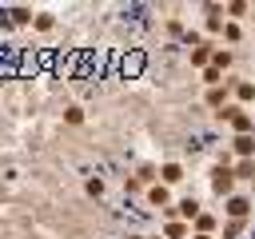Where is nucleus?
Instances as JSON below:
<instances>
[{"mask_svg": "<svg viewBox=\"0 0 255 239\" xmlns=\"http://www.w3.org/2000/svg\"><path fill=\"white\" fill-rule=\"evenodd\" d=\"M235 151H239V155L247 159V155L255 151V135H235Z\"/></svg>", "mask_w": 255, "mask_h": 239, "instance_id": "nucleus-3", "label": "nucleus"}, {"mask_svg": "<svg viewBox=\"0 0 255 239\" xmlns=\"http://www.w3.org/2000/svg\"><path fill=\"white\" fill-rule=\"evenodd\" d=\"M223 96H227L223 88H211V92H207V104H211V108H219V104H223Z\"/></svg>", "mask_w": 255, "mask_h": 239, "instance_id": "nucleus-8", "label": "nucleus"}, {"mask_svg": "<svg viewBox=\"0 0 255 239\" xmlns=\"http://www.w3.org/2000/svg\"><path fill=\"white\" fill-rule=\"evenodd\" d=\"M247 211H251V203H247L243 195H231V199H227V215H235V219H243Z\"/></svg>", "mask_w": 255, "mask_h": 239, "instance_id": "nucleus-2", "label": "nucleus"}, {"mask_svg": "<svg viewBox=\"0 0 255 239\" xmlns=\"http://www.w3.org/2000/svg\"><path fill=\"white\" fill-rule=\"evenodd\" d=\"M231 183H235V175L219 163V167L211 171V191H215V195H227V191H231Z\"/></svg>", "mask_w": 255, "mask_h": 239, "instance_id": "nucleus-1", "label": "nucleus"}, {"mask_svg": "<svg viewBox=\"0 0 255 239\" xmlns=\"http://www.w3.org/2000/svg\"><path fill=\"white\" fill-rule=\"evenodd\" d=\"M147 199H151L155 207H163V203H167V187H151V191H147Z\"/></svg>", "mask_w": 255, "mask_h": 239, "instance_id": "nucleus-6", "label": "nucleus"}, {"mask_svg": "<svg viewBox=\"0 0 255 239\" xmlns=\"http://www.w3.org/2000/svg\"><path fill=\"white\" fill-rule=\"evenodd\" d=\"M207 56H211L207 48H195V52H191V64H207Z\"/></svg>", "mask_w": 255, "mask_h": 239, "instance_id": "nucleus-10", "label": "nucleus"}, {"mask_svg": "<svg viewBox=\"0 0 255 239\" xmlns=\"http://www.w3.org/2000/svg\"><path fill=\"white\" fill-rule=\"evenodd\" d=\"M235 175H239V179H255V163H251V159H243V163L235 167Z\"/></svg>", "mask_w": 255, "mask_h": 239, "instance_id": "nucleus-7", "label": "nucleus"}, {"mask_svg": "<svg viewBox=\"0 0 255 239\" xmlns=\"http://www.w3.org/2000/svg\"><path fill=\"white\" fill-rule=\"evenodd\" d=\"M52 24H56V20H52V16H36V28H40V32H48V28H52Z\"/></svg>", "mask_w": 255, "mask_h": 239, "instance_id": "nucleus-13", "label": "nucleus"}, {"mask_svg": "<svg viewBox=\"0 0 255 239\" xmlns=\"http://www.w3.org/2000/svg\"><path fill=\"white\" fill-rule=\"evenodd\" d=\"M159 175H163L167 183H179V179H183V167H179V163H163V171H159Z\"/></svg>", "mask_w": 255, "mask_h": 239, "instance_id": "nucleus-4", "label": "nucleus"}, {"mask_svg": "<svg viewBox=\"0 0 255 239\" xmlns=\"http://www.w3.org/2000/svg\"><path fill=\"white\" fill-rule=\"evenodd\" d=\"M227 64H231V52H215V72L227 68Z\"/></svg>", "mask_w": 255, "mask_h": 239, "instance_id": "nucleus-11", "label": "nucleus"}, {"mask_svg": "<svg viewBox=\"0 0 255 239\" xmlns=\"http://www.w3.org/2000/svg\"><path fill=\"white\" fill-rule=\"evenodd\" d=\"M183 231H187V227H183V223H167V235H171V239H179V235H183Z\"/></svg>", "mask_w": 255, "mask_h": 239, "instance_id": "nucleus-14", "label": "nucleus"}, {"mask_svg": "<svg viewBox=\"0 0 255 239\" xmlns=\"http://www.w3.org/2000/svg\"><path fill=\"white\" fill-rule=\"evenodd\" d=\"M64 120H68V123H80V120H84V112H80V108H68V112H64Z\"/></svg>", "mask_w": 255, "mask_h": 239, "instance_id": "nucleus-12", "label": "nucleus"}, {"mask_svg": "<svg viewBox=\"0 0 255 239\" xmlns=\"http://www.w3.org/2000/svg\"><path fill=\"white\" fill-rule=\"evenodd\" d=\"M235 92H239V100H255V84H239Z\"/></svg>", "mask_w": 255, "mask_h": 239, "instance_id": "nucleus-9", "label": "nucleus"}, {"mask_svg": "<svg viewBox=\"0 0 255 239\" xmlns=\"http://www.w3.org/2000/svg\"><path fill=\"white\" fill-rule=\"evenodd\" d=\"M175 211H179L183 219H191V215H199V203H195V199H179V207H175Z\"/></svg>", "mask_w": 255, "mask_h": 239, "instance_id": "nucleus-5", "label": "nucleus"}, {"mask_svg": "<svg viewBox=\"0 0 255 239\" xmlns=\"http://www.w3.org/2000/svg\"><path fill=\"white\" fill-rule=\"evenodd\" d=\"M195 239H211V235H195Z\"/></svg>", "mask_w": 255, "mask_h": 239, "instance_id": "nucleus-15", "label": "nucleus"}]
</instances>
